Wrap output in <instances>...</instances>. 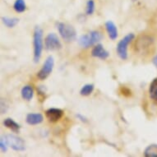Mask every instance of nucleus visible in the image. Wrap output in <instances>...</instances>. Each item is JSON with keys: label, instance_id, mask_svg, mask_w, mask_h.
Listing matches in <instances>:
<instances>
[{"label": "nucleus", "instance_id": "obj_22", "mask_svg": "<svg viewBox=\"0 0 157 157\" xmlns=\"http://www.w3.org/2000/svg\"><path fill=\"white\" fill-rule=\"evenodd\" d=\"M152 62H153V63H154L155 66L157 67V54L154 57V59H153V60H152Z\"/></svg>", "mask_w": 157, "mask_h": 157}, {"label": "nucleus", "instance_id": "obj_17", "mask_svg": "<svg viewBox=\"0 0 157 157\" xmlns=\"http://www.w3.org/2000/svg\"><path fill=\"white\" fill-rule=\"evenodd\" d=\"M14 10L18 13H21L25 12L26 9V4L25 0H16L13 4Z\"/></svg>", "mask_w": 157, "mask_h": 157}, {"label": "nucleus", "instance_id": "obj_13", "mask_svg": "<svg viewBox=\"0 0 157 157\" xmlns=\"http://www.w3.org/2000/svg\"><path fill=\"white\" fill-rule=\"evenodd\" d=\"M3 125L9 128L12 132H18L20 128H21V126L20 124H18L16 121H14L13 119L11 118H7V119H4L3 121Z\"/></svg>", "mask_w": 157, "mask_h": 157}, {"label": "nucleus", "instance_id": "obj_2", "mask_svg": "<svg viewBox=\"0 0 157 157\" xmlns=\"http://www.w3.org/2000/svg\"><path fill=\"white\" fill-rule=\"evenodd\" d=\"M57 29L64 41L72 42L77 39V31L69 24L59 21L57 23Z\"/></svg>", "mask_w": 157, "mask_h": 157}, {"label": "nucleus", "instance_id": "obj_19", "mask_svg": "<svg viewBox=\"0 0 157 157\" xmlns=\"http://www.w3.org/2000/svg\"><path fill=\"white\" fill-rule=\"evenodd\" d=\"M95 4L94 0H88L86 2V15H92L95 13Z\"/></svg>", "mask_w": 157, "mask_h": 157}, {"label": "nucleus", "instance_id": "obj_15", "mask_svg": "<svg viewBox=\"0 0 157 157\" xmlns=\"http://www.w3.org/2000/svg\"><path fill=\"white\" fill-rule=\"evenodd\" d=\"M144 155L146 157H157V144H151L145 149Z\"/></svg>", "mask_w": 157, "mask_h": 157}, {"label": "nucleus", "instance_id": "obj_14", "mask_svg": "<svg viewBox=\"0 0 157 157\" xmlns=\"http://www.w3.org/2000/svg\"><path fill=\"white\" fill-rule=\"evenodd\" d=\"M2 21L8 28H13L16 26L19 22V19L17 17H2Z\"/></svg>", "mask_w": 157, "mask_h": 157}, {"label": "nucleus", "instance_id": "obj_18", "mask_svg": "<svg viewBox=\"0 0 157 157\" xmlns=\"http://www.w3.org/2000/svg\"><path fill=\"white\" fill-rule=\"evenodd\" d=\"M94 88H95V86L93 84H86L82 87L80 90V94L83 96H87V95H90L91 93L93 92L94 90Z\"/></svg>", "mask_w": 157, "mask_h": 157}, {"label": "nucleus", "instance_id": "obj_3", "mask_svg": "<svg viewBox=\"0 0 157 157\" xmlns=\"http://www.w3.org/2000/svg\"><path fill=\"white\" fill-rule=\"evenodd\" d=\"M102 34L98 31H91L89 33L80 36L78 43L83 48H89L102 40Z\"/></svg>", "mask_w": 157, "mask_h": 157}, {"label": "nucleus", "instance_id": "obj_12", "mask_svg": "<svg viewBox=\"0 0 157 157\" xmlns=\"http://www.w3.org/2000/svg\"><path fill=\"white\" fill-rule=\"evenodd\" d=\"M21 97L23 100L26 101H31V99L33 98L34 95V90L33 87L30 85H26L21 88Z\"/></svg>", "mask_w": 157, "mask_h": 157}, {"label": "nucleus", "instance_id": "obj_16", "mask_svg": "<svg viewBox=\"0 0 157 157\" xmlns=\"http://www.w3.org/2000/svg\"><path fill=\"white\" fill-rule=\"evenodd\" d=\"M149 94L152 100L157 101V77L152 81L150 85Z\"/></svg>", "mask_w": 157, "mask_h": 157}, {"label": "nucleus", "instance_id": "obj_7", "mask_svg": "<svg viewBox=\"0 0 157 157\" xmlns=\"http://www.w3.org/2000/svg\"><path fill=\"white\" fill-rule=\"evenodd\" d=\"M54 57L49 55L45 61H44L43 67H41V69L37 73V77L40 78V80H44L46 79L47 77H49V75L51 74L52 71L54 69Z\"/></svg>", "mask_w": 157, "mask_h": 157}, {"label": "nucleus", "instance_id": "obj_20", "mask_svg": "<svg viewBox=\"0 0 157 157\" xmlns=\"http://www.w3.org/2000/svg\"><path fill=\"white\" fill-rule=\"evenodd\" d=\"M8 143L7 142V139H6L5 135L1 136V139H0V149H1V151L2 152H6L8 151Z\"/></svg>", "mask_w": 157, "mask_h": 157}, {"label": "nucleus", "instance_id": "obj_5", "mask_svg": "<svg viewBox=\"0 0 157 157\" xmlns=\"http://www.w3.org/2000/svg\"><path fill=\"white\" fill-rule=\"evenodd\" d=\"M44 47L48 51H55L62 48V43L55 33H49L44 40Z\"/></svg>", "mask_w": 157, "mask_h": 157}, {"label": "nucleus", "instance_id": "obj_8", "mask_svg": "<svg viewBox=\"0 0 157 157\" xmlns=\"http://www.w3.org/2000/svg\"><path fill=\"white\" fill-rule=\"evenodd\" d=\"M91 55L100 59L105 60L109 56V53L104 48L103 44H97L91 50Z\"/></svg>", "mask_w": 157, "mask_h": 157}, {"label": "nucleus", "instance_id": "obj_6", "mask_svg": "<svg viewBox=\"0 0 157 157\" xmlns=\"http://www.w3.org/2000/svg\"><path fill=\"white\" fill-rule=\"evenodd\" d=\"M5 137L8 143V146L16 151H24L26 150L25 142L21 137L16 136L14 134L5 135Z\"/></svg>", "mask_w": 157, "mask_h": 157}, {"label": "nucleus", "instance_id": "obj_1", "mask_svg": "<svg viewBox=\"0 0 157 157\" xmlns=\"http://www.w3.org/2000/svg\"><path fill=\"white\" fill-rule=\"evenodd\" d=\"M33 46H34V62L39 63L43 51V30L40 26H36L33 34Z\"/></svg>", "mask_w": 157, "mask_h": 157}, {"label": "nucleus", "instance_id": "obj_23", "mask_svg": "<svg viewBox=\"0 0 157 157\" xmlns=\"http://www.w3.org/2000/svg\"><path fill=\"white\" fill-rule=\"evenodd\" d=\"M132 1H133V2H135V1H136V0H132Z\"/></svg>", "mask_w": 157, "mask_h": 157}, {"label": "nucleus", "instance_id": "obj_9", "mask_svg": "<svg viewBox=\"0 0 157 157\" xmlns=\"http://www.w3.org/2000/svg\"><path fill=\"white\" fill-rule=\"evenodd\" d=\"M63 115V111L58 108H50L45 111V116L49 122L59 121Z\"/></svg>", "mask_w": 157, "mask_h": 157}, {"label": "nucleus", "instance_id": "obj_4", "mask_svg": "<svg viewBox=\"0 0 157 157\" xmlns=\"http://www.w3.org/2000/svg\"><path fill=\"white\" fill-rule=\"evenodd\" d=\"M135 38V35L133 33H129L124 36V38L121 39L117 44L116 46V52L118 56L122 60H126L128 57V46L132 42V40Z\"/></svg>", "mask_w": 157, "mask_h": 157}, {"label": "nucleus", "instance_id": "obj_11", "mask_svg": "<svg viewBox=\"0 0 157 157\" xmlns=\"http://www.w3.org/2000/svg\"><path fill=\"white\" fill-rule=\"evenodd\" d=\"M44 120V117L41 113H28L26 115V121L29 125H38Z\"/></svg>", "mask_w": 157, "mask_h": 157}, {"label": "nucleus", "instance_id": "obj_10", "mask_svg": "<svg viewBox=\"0 0 157 157\" xmlns=\"http://www.w3.org/2000/svg\"><path fill=\"white\" fill-rule=\"evenodd\" d=\"M105 29L109 37L112 40H115L118 38V28L114 22L112 21H107L105 22Z\"/></svg>", "mask_w": 157, "mask_h": 157}, {"label": "nucleus", "instance_id": "obj_21", "mask_svg": "<svg viewBox=\"0 0 157 157\" xmlns=\"http://www.w3.org/2000/svg\"><path fill=\"white\" fill-rule=\"evenodd\" d=\"M76 117L77 118V119H79V120L82 122V123H86V122H87V119H86L84 115L81 114V113H77V115H76Z\"/></svg>", "mask_w": 157, "mask_h": 157}]
</instances>
